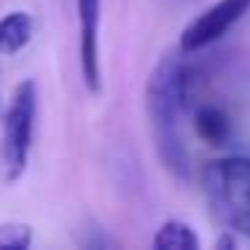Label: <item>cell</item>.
<instances>
[{
  "label": "cell",
  "mask_w": 250,
  "mask_h": 250,
  "mask_svg": "<svg viewBox=\"0 0 250 250\" xmlns=\"http://www.w3.org/2000/svg\"><path fill=\"white\" fill-rule=\"evenodd\" d=\"M33 242V229L27 223H0V248L24 250Z\"/></svg>",
  "instance_id": "cell-9"
},
{
  "label": "cell",
  "mask_w": 250,
  "mask_h": 250,
  "mask_svg": "<svg viewBox=\"0 0 250 250\" xmlns=\"http://www.w3.org/2000/svg\"><path fill=\"white\" fill-rule=\"evenodd\" d=\"M153 248L156 250H196L199 237L194 229L183 221H164L159 231L153 234Z\"/></svg>",
  "instance_id": "cell-8"
},
{
  "label": "cell",
  "mask_w": 250,
  "mask_h": 250,
  "mask_svg": "<svg viewBox=\"0 0 250 250\" xmlns=\"http://www.w3.org/2000/svg\"><path fill=\"white\" fill-rule=\"evenodd\" d=\"M78 24H81V73L92 94L103 92L100 70V0H78Z\"/></svg>",
  "instance_id": "cell-5"
},
{
  "label": "cell",
  "mask_w": 250,
  "mask_h": 250,
  "mask_svg": "<svg viewBox=\"0 0 250 250\" xmlns=\"http://www.w3.org/2000/svg\"><path fill=\"white\" fill-rule=\"evenodd\" d=\"M194 132L207 146H226L231 140V119L218 105H199L194 110Z\"/></svg>",
  "instance_id": "cell-6"
},
{
  "label": "cell",
  "mask_w": 250,
  "mask_h": 250,
  "mask_svg": "<svg viewBox=\"0 0 250 250\" xmlns=\"http://www.w3.org/2000/svg\"><path fill=\"white\" fill-rule=\"evenodd\" d=\"M35 110H38V94L35 83L24 81L17 86L11 103H8L6 119H3V169L8 180H19L27 169L30 148H33V132H35Z\"/></svg>",
  "instance_id": "cell-3"
},
{
  "label": "cell",
  "mask_w": 250,
  "mask_h": 250,
  "mask_svg": "<svg viewBox=\"0 0 250 250\" xmlns=\"http://www.w3.org/2000/svg\"><path fill=\"white\" fill-rule=\"evenodd\" d=\"M205 196L226 231L250 239V156H223L207 164Z\"/></svg>",
  "instance_id": "cell-2"
},
{
  "label": "cell",
  "mask_w": 250,
  "mask_h": 250,
  "mask_svg": "<svg viewBox=\"0 0 250 250\" xmlns=\"http://www.w3.org/2000/svg\"><path fill=\"white\" fill-rule=\"evenodd\" d=\"M183 51H167L148 78V116L164 167L175 178H188V151L183 140V113L188 105L191 73Z\"/></svg>",
  "instance_id": "cell-1"
},
{
  "label": "cell",
  "mask_w": 250,
  "mask_h": 250,
  "mask_svg": "<svg viewBox=\"0 0 250 250\" xmlns=\"http://www.w3.org/2000/svg\"><path fill=\"white\" fill-rule=\"evenodd\" d=\"M33 17L24 11H11L0 19V57L17 54L33 38Z\"/></svg>",
  "instance_id": "cell-7"
},
{
  "label": "cell",
  "mask_w": 250,
  "mask_h": 250,
  "mask_svg": "<svg viewBox=\"0 0 250 250\" xmlns=\"http://www.w3.org/2000/svg\"><path fill=\"white\" fill-rule=\"evenodd\" d=\"M245 14H250V0H218L210 8H205L191 24H186L178 49L183 54H196L218 43Z\"/></svg>",
  "instance_id": "cell-4"
}]
</instances>
